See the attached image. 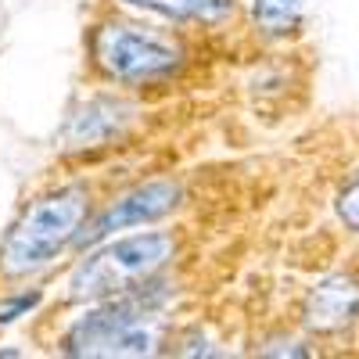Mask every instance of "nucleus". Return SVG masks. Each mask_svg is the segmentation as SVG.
Here are the masks:
<instances>
[{
	"instance_id": "nucleus-1",
	"label": "nucleus",
	"mask_w": 359,
	"mask_h": 359,
	"mask_svg": "<svg viewBox=\"0 0 359 359\" xmlns=\"http://www.w3.org/2000/svg\"><path fill=\"white\" fill-rule=\"evenodd\" d=\"M169 294L151 280H144L115 298L94 302L83 320L65 334L69 355H151L158 345V313Z\"/></svg>"
},
{
	"instance_id": "nucleus-2",
	"label": "nucleus",
	"mask_w": 359,
	"mask_h": 359,
	"mask_svg": "<svg viewBox=\"0 0 359 359\" xmlns=\"http://www.w3.org/2000/svg\"><path fill=\"white\" fill-rule=\"evenodd\" d=\"M86 191L83 187H62L43 194L36 205L25 208V216L8 230L0 245V269L8 277H29L36 269L50 266L62 255L86 219Z\"/></svg>"
},
{
	"instance_id": "nucleus-3",
	"label": "nucleus",
	"mask_w": 359,
	"mask_h": 359,
	"mask_svg": "<svg viewBox=\"0 0 359 359\" xmlns=\"http://www.w3.org/2000/svg\"><path fill=\"white\" fill-rule=\"evenodd\" d=\"M172 252H176V241L165 230H147V233L108 241L72 269L69 298L72 302H86V306L115 298L144 280L158 277L165 262L172 259Z\"/></svg>"
},
{
	"instance_id": "nucleus-4",
	"label": "nucleus",
	"mask_w": 359,
	"mask_h": 359,
	"mask_svg": "<svg viewBox=\"0 0 359 359\" xmlns=\"http://www.w3.org/2000/svg\"><path fill=\"white\" fill-rule=\"evenodd\" d=\"M94 57L104 69V76L118 83H151L169 76L184 50L176 40L151 25H133V22H108L94 36Z\"/></svg>"
},
{
	"instance_id": "nucleus-5",
	"label": "nucleus",
	"mask_w": 359,
	"mask_h": 359,
	"mask_svg": "<svg viewBox=\"0 0 359 359\" xmlns=\"http://www.w3.org/2000/svg\"><path fill=\"white\" fill-rule=\"evenodd\" d=\"M180 198H184V187H180L176 180H151V184H140V187L126 191L118 201H111L90 226H79L76 245L94 248V245L108 241V237L123 233V230H137L144 223H158L162 216H169L180 205Z\"/></svg>"
},
{
	"instance_id": "nucleus-6",
	"label": "nucleus",
	"mask_w": 359,
	"mask_h": 359,
	"mask_svg": "<svg viewBox=\"0 0 359 359\" xmlns=\"http://www.w3.org/2000/svg\"><path fill=\"white\" fill-rule=\"evenodd\" d=\"M359 320V280L348 273L323 277L306 291L302 323L316 334H338Z\"/></svg>"
},
{
	"instance_id": "nucleus-7",
	"label": "nucleus",
	"mask_w": 359,
	"mask_h": 359,
	"mask_svg": "<svg viewBox=\"0 0 359 359\" xmlns=\"http://www.w3.org/2000/svg\"><path fill=\"white\" fill-rule=\"evenodd\" d=\"M133 115H137V108L123 97H111V94L90 97L86 104H79L69 115L62 140H65V147H101L115 137H123L133 123Z\"/></svg>"
},
{
	"instance_id": "nucleus-8",
	"label": "nucleus",
	"mask_w": 359,
	"mask_h": 359,
	"mask_svg": "<svg viewBox=\"0 0 359 359\" xmlns=\"http://www.w3.org/2000/svg\"><path fill=\"white\" fill-rule=\"evenodd\" d=\"M123 4L165 22H208V25L230 18L233 11V0H123Z\"/></svg>"
},
{
	"instance_id": "nucleus-9",
	"label": "nucleus",
	"mask_w": 359,
	"mask_h": 359,
	"mask_svg": "<svg viewBox=\"0 0 359 359\" xmlns=\"http://www.w3.org/2000/svg\"><path fill=\"white\" fill-rule=\"evenodd\" d=\"M306 0H252V18L266 36H284L302 18Z\"/></svg>"
},
{
	"instance_id": "nucleus-10",
	"label": "nucleus",
	"mask_w": 359,
	"mask_h": 359,
	"mask_svg": "<svg viewBox=\"0 0 359 359\" xmlns=\"http://www.w3.org/2000/svg\"><path fill=\"white\" fill-rule=\"evenodd\" d=\"M43 291H22V294H11L0 302V323H15L18 316H29L36 306H40Z\"/></svg>"
},
{
	"instance_id": "nucleus-11",
	"label": "nucleus",
	"mask_w": 359,
	"mask_h": 359,
	"mask_svg": "<svg viewBox=\"0 0 359 359\" xmlns=\"http://www.w3.org/2000/svg\"><path fill=\"white\" fill-rule=\"evenodd\" d=\"M338 216H341V223H345L348 230L359 233V176L338 194Z\"/></svg>"
}]
</instances>
